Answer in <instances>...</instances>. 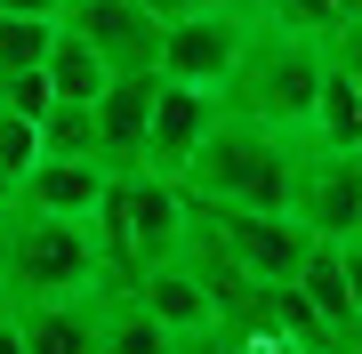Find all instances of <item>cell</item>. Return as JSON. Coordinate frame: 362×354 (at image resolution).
<instances>
[{
    "label": "cell",
    "instance_id": "d4e9b609",
    "mask_svg": "<svg viewBox=\"0 0 362 354\" xmlns=\"http://www.w3.org/2000/svg\"><path fill=\"white\" fill-rule=\"evenodd\" d=\"M330 8H338V25H354V16H362V0H330Z\"/></svg>",
    "mask_w": 362,
    "mask_h": 354
},
{
    "label": "cell",
    "instance_id": "9a60e30c",
    "mask_svg": "<svg viewBox=\"0 0 362 354\" xmlns=\"http://www.w3.org/2000/svg\"><path fill=\"white\" fill-rule=\"evenodd\" d=\"M97 354H177V338L137 306V290L97 282Z\"/></svg>",
    "mask_w": 362,
    "mask_h": 354
},
{
    "label": "cell",
    "instance_id": "7402d4cb",
    "mask_svg": "<svg viewBox=\"0 0 362 354\" xmlns=\"http://www.w3.org/2000/svg\"><path fill=\"white\" fill-rule=\"evenodd\" d=\"M0 354H25V330H16V306L0 298Z\"/></svg>",
    "mask_w": 362,
    "mask_h": 354
},
{
    "label": "cell",
    "instance_id": "5bb4252c",
    "mask_svg": "<svg viewBox=\"0 0 362 354\" xmlns=\"http://www.w3.org/2000/svg\"><path fill=\"white\" fill-rule=\"evenodd\" d=\"M97 194H105V161H49L40 153L16 177V210H33V218H97Z\"/></svg>",
    "mask_w": 362,
    "mask_h": 354
},
{
    "label": "cell",
    "instance_id": "ffe728a7",
    "mask_svg": "<svg viewBox=\"0 0 362 354\" xmlns=\"http://www.w3.org/2000/svg\"><path fill=\"white\" fill-rule=\"evenodd\" d=\"M330 57L346 65V81L362 89V16H354V25H338V33H330Z\"/></svg>",
    "mask_w": 362,
    "mask_h": 354
},
{
    "label": "cell",
    "instance_id": "30bf717a",
    "mask_svg": "<svg viewBox=\"0 0 362 354\" xmlns=\"http://www.w3.org/2000/svg\"><path fill=\"white\" fill-rule=\"evenodd\" d=\"M153 89H161V73H113L97 89V161L105 170H137L145 161V121H153Z\"/></svg>",
    "mask_w": 362,
    "mask_h": 354
},
{
    "label": "cell",
    "instance_id": "3957f363",
    "mask_svg": "<svg viewBox=\"0 0 362 354\" xmlns=\"http://www.w3.org/2000/svg\"><path fill=\"white\" fill-rule=\"evenodd\" d=\"M322 65H330L322 33H290V25H274V16H258L250 40H242V57H233V73H226V89H218V105L266 121V129H282V137H306Z\"/></svg>",
    "mask_w": 362,
    "mask_h": 354
},
{
    "label": "cell",
    "instance_id": "2e32d148",
    "mask_svg": "<svg viewBox=\"0 0 362 354\" xmlns=\"http://www.w3.org/2000/svg\"><path fill=\"white\" fill-rule=\"evenodd\" d=\"M314 145H330V153H362V89L346 81V65H322V81H314V121H306Z\"/></svg>",
    "mask_w": 362,
    "mask_h": 354
},
{
    "label": "cell",
    "instance_id": "cb8c5ba5",
    "mask_svg": "<svg viewBox=\"0 0 362 354\" xmlns=\"http://www.w3.org/2000/svg\"><path fill=\"white\" fill-rule=\"evenodd\" d=\"M16 210V170H0V218Z\"/></svg>",
    "mask_w": 362,
    "mask_h": 354
},
{
    "label": "cell",
    "instance_id": "8fae6325",
    "mask_svg": "<svg viewBox=\"0 0 362 354\" xmlns=\"http://www.w3.org/2000/svg\"><path fill=\"white\" fill-rule=\"evenodd\" d=\"M290 290L314 306V322H322L338 346H362V314H354V290H346V249H338L330 234H314V242H306V258H298Z\"/></svg>",
    "mask_w": 362,
    "mask_h": 354
},
{
    "label": "cell",
    "instance_id": "9c48e42d",
    "mask_svg": "<svg viewBox=\"0 0 362 354\" xmlns=\"http://www.w3.org/2000/svg\"><path fill=\"white\" fill-rule=\"evenodd\" d=\"M218 113H226V105H218L209 89L161 81V89H153V121H145V161H137V170H153V177L177 185L185 161L202 153V137H209V121H218Z\"/></svg>",
    "mask_w": 362,
    "mask_h": 354
},
{
    "label": "cell",
    "instance_id": "52a82bcc",
    "mask_svg": "<svg viewBox=\"0 0 362 354\" xmlns=\"http://www.w3.org/2000/svg\"><path fill=\"white\" fill-rule=\"evenodd\" d=\"M290 218L306 225V234L346 242L362 225V161L354 153H330V145H314V137H298V153H290Z\"/></svg>",
    "mask_w": 362,
    "mask_h": 354
},
{
    "label": "cell",
    "instance_id": "4316f807",
    "mask_svg": "<svg viewBox=\"0 0 362 354\" xmlns=\"http://www.w3.org/2000/svg\"><path fill=\"white\" fill-rule=\"evenodd\" d=\"M0 225H8V218H0Z\"/></svg>",
    "mask_w": 362,
    "mask_h": 354
},
{
    "label": "cell",
    "instance_id": "484cf974",
    "mask_svg": "<svg viewBox=\"0 0 362 354\" xmlns=\"http://www.w3.org/2000/svg\"><path fill=\"white\" fill-rule=\"evenodd\" d=\"M322 354H362V346H322Z\"/></svg>",
    "mask_w": 362,
    "mask_h": 354
},
{
    "label": "cell",
    "instance_id": "83f0119b",
    "mask_svg": "<svg viewBox=\"0 0 362 354\" xmlns=\"http://www.w3.org/2000/svg\"><path fill=\"white\" fill-rule=\"evenodd\" d=\"M354 161H362V153H354Z\"/></svg>",
    "mask_w": 362,
    "mask_h": 354
},
{
    "label": "cell",
    "instance_id": "4fadbf2b",
    "mask_svg": "<svg viewBox=\"0 0 362 354\" xmlns=\"http://www.w3.org/2000/svg\"><path fill=\"white\" fill-rule=\"evenodd\" d=\"M25 354H97V290H57V298H8Z\"/></svg>",
    "mask_w": 362,
    "mask_h": 354
},
{
    "label": "cell",
    "instance_id": "ba28073f",
    "mask_svg": "<svg viewBox=\"0 0 362 354\" xmlns=\"http://www.w3.org/2000/svg\"><path fill=\"white\" fill-rule=\"evenodd\" d=\"M65 25L105 57V73H153L161 65V16L145 0H65Z\"/></svg>",
    "mask_w": 362,
    "mask_h": 354
},
{
    "label": "cell",
    "instance_id": "ac0fdd59",
    "mask_svg": "<svg viewBox=\"0 0 362 354\" xmlns=\"http://www.w3.org/2000/svg\"><path fill=\"white\" fill-rule=\"evenodd\" d=\"M33 129H40V153L49 161H97V113L73 105V97H49Z\"/></svg>",
    "mask_w": 362,
    "mask_h": 354
},
{
    "label": "cell",
    "instance_id": "7c38bea8",
    "mask_svg": "<svg viewBox=\"0 0 362 354\" xmlns=\"http://www.w3.org/2000/svg\"><path fill=\"white\" fill-rule=\"evenodd\" d=\"M129 290H137V306L169 330V338H194V330L218 322V298H209V282L194 274V258H185V249H177V258H161L153 274H137Z\"/></svg>",
    "mask_w": 362,
    "mask_h": 354
},
{
    "label": "cell",
    "instance_id": "44dd1931",
    "mask_svg": "<svg viewBox=\"0 0 362 354\" xmlns=\"http://www.w3.org/2000/svg\"><path fill=\"white\" fill-rule=\"evenodd\" d=\"M145 8H153L161 25H169V16H194V8H226V0H145Z\"/></svg>",
    "mask_w": 362,
    "mask_h": 354
},
{
    "label": "cell",
    "instance_id": "e0dca14e",
    "mask_svg": "<svg viewBox=\"0 0 362 354\" xmlns=\"http://www.w3.org/2000/svg\"><path fill=\"white\" fill-rule=\"evenodd\" d=\"M40 73H49V97H73V105H97V89L113 81L105 57L65 25V16H57V40H49V57H40Z\"/></svg>",
    "mask_w": 362,
    "mask_h": 354
},
{
    "label": "cell",
    "instance_id": "d6986e66",
    "mask_svg": "<svg viewBox=\"0 0 362 354\" xmlns=\"http://www.w3.org/2000/svg\"><path fill=\"white\" fill-rule=\"evenodd\" d=\"M57 40V16H8L0 8V73H33Z\"/></svg>",
    "mask_w": 362,
    "mask_h": 354
},
{
    "label": "cell",
    "instance_id": "6da1fadb",
    "mask_svg": "<svg viewBox=\"0 0 362 354\" xmlns=\"http://www.w3.org/2000/svg\"><path fill=\"white\" fill-rule=\"evenodd\" d=\"M185 225H194V201H185L169 177H153V170H105L97 218H89L105 290H129L137 274H153L161 258H177Z\"/></svg>",
    "mask_w": 362,
    "mask_h": 354
},
{
    "label": "cell",
    "instance_id": "5b68a950",
    "mask_svg": "<svg viewBox=\"0 0 362 354\" xmlns=\"http://www.w3.org/2000/svg\"><path fill=\"white\" fill-rule=\"evenodd\" d=\"M250 25H258V0H226V8H194V16H169L161 25V81H185V89H226L233 57H242Z\"/></svg>",
    "mask_w": 362,
    "mask_h": 354
},
{
    "label": "cell",
    "instance_id": "603a6c76",
    "mask_svg": "<svg viewBox=\"0 0 362 354\" xmlns=\"http://www.w3.org/2000/svg\"><path fill=\"white\" fill-rule=\"evenodd\" d=\"M8 16H65V0H0Z\"/></svg>",
    "mask_w": 362,
    "mask_h": 354
},
{
    "label": "cell",
    "instance_id": "8992f818",
    "mask_svg": "<svg viewBox=\"0 0 362 354\" xmlns=\"http://www.w3.org/2000/svg\"><path fill=\"white\" fill-rule=\"evenodd\" d=\"M194 225L242 266L250 282H266V290H282L298 274V258H306V242H314L290 210H194Z\"/></svg>",
    "mask_w": 362,
    "mask_h": 354
},
{
    "label": "cell",
    "instance_id": "277c9868",
    "mask_svg": "<svg viewBox=\"0 0 362 354\" xmlns=\"http://www.w3.org/2000/svg\"><path fill=\"white\" fill-rule=\"evenodd\" d=\"M97 234L89 218H33L8 210L0 225V298H57V290H97Z\"/></svg>",
    "mask_w": 362,
    "mask_h": 354
},
{
    "label": "cell",
    "instance_id": "7a4b0ae2",
    "mask_svg": "<svg viewBox=\"0 0 362 354\" xmlns=\"http://www.w3.org/2000/svg\"><path fill=\"white\" fill-rule=\"evenodd\" d=\"M290 153H298V137L266 129L250 113H218L202 153L185 161L177 194L194 210H290Z\"/></svg>",
    "mask_w": 362,
    "mask_h": 354
}]
</instances>
